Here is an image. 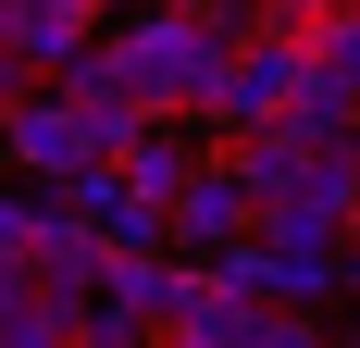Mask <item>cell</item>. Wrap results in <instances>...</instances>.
I'll return each instance as SVG.
<instances>
[{
	"label": "cell",
	"mask_w": 360,
	"mask_h": 348,
	"mask_svg": "<svg viewBox=\"0 0 360 348\" xmlns=\"http://www.w3.org/2000/svg\"><path fill=\"white\" fill-rule=\"evenodd\" d=\"M311 63H323V50H311L298 25H249V37H236V63H224V87H212V125H224V137L274 125V112L298 100V75H311Z\"/></svg>",
	"instance_id": "obj_2"
},
{
	"label": "cell",
	"mask_w": 360,
	"mask_h": 348,
	"mask_svg": "<svg viewBox=\"0 0 360 348\" xmlns=\"http://www.w3.org/2000/svg\"><path fill=\"white\" fill-rule=\"evenodd\" d=\"M335 0H249V25H298V37H323Z\"/></svg>",
	"instance_id": "obj_12"
},
{
	"label": "cell",
	"mask_w": 360,
	"mask_h": 348,
	"mask_svg": "<svg viewBox=\"0 0 360 348\" xmlns=\"http://www.w3.org/2000/svg\"><path fill=\"white\" fill-rule=\"evenodd\" d=\"M75 348H162V323H137L124 299H87L75 311Z\"/></svg>",
	"instance_id": "obj_9"
},
{
	"label": "cell",
	"mask_w": 360,
	"mask_h": 348,
	"mask_svg": "<svg viewBox=\"0 0 360 348\" xmlns=\"http://www.w3.org/2000/svg\"><path fill=\"white\" fill-rule=\"evenodd\" d=\"M0 348H75V311L37 286L25 249H0Z\"/></svg>",
	"instance_id": "obj_7"
},
{
	"label": "cell",
	"mask_w": 360,
	"mask_h": 348,
	"mask_svg": "<svg viewBox=\"0 0 360 348\" xmlns=\"http://www.w3.org/2000/svg\"><path fill=\"white\" fill-rule=\"evenodd\" d=\"M348 348H360V311H348Z\"/></svg>",
	"instance_id": "obj_14"
},
{
	"label": "cell",
	"mask_w": 360,
	"mask_h": 348,
	"mask_svg": "<svg viewBox=\"0 0 360 348\" xmlns=\"http://www.w3.org/2000/svg\"><path fill=\"white\" fill-rule=\"evenodd\" d=\"M100 0H0V50H25L37 75H63L75 50H100Z\"/></svg>",
	"instance_id": "obj_5"
},
{
	"label": "cell",
	"mask_w": 360,
	"mask_h": 348,
	"mask_svg": "<svg viewBox=\"0 0 360 348\" xmlns=\"http://www.w3.org/2000/svg\"><path fill=\"white\" fill-rule=\"evenodd\" d=\"M261 311H274V299H249V286H224L212 261H199V274H186V311L162 323V348H261Z\"/></svg>",
	"instance_id": "obj_6"
},
{
	"label": "cell",
	"mask_w": 360,
	"mask_h": 348,
	"mask_svg": "<svg viewBox=\"0 0 360 348\" xmlns=\"http://www.w3.org/2000/svg\"><path fill=\"white\" fill-rule=\"evenodd\" d=\"M311 50H323V63H335V75H348V87H360V0H335V13H323V37H311Z\"/></svg>",
	"instance_id": "obj_11"
},
{
	"label": "cell",
	"mask_w": 360,
	"mask_h": 348,
	"mask_svg": "<svg viewBox=\"0 0 360 348\" xmlns=\"http://www.w3.org/2000/svg\"><path fill=\"white\" fill-rule=\"evenodd\" d=\"M124 13H149V0H100V25H124Z\"/></svg>",
	"instance_id": "obj_13"
},
{
	"label": "cell",
	"mask_w": 360,
	"mask_h": 348,
	"mask_svg": "<svg viewBox=\"0 0 360 348\" xmlns=\"http://www.w3.org/2000/svg\"><path fill=\"white\" fill-rule=\"evenodd\" d=\"M0 149L25 162V187H63V174L100 162V137H87V112H75L63 87H25V100L0 112Z\"/></svg>",
	"instance_id": "obj_3"
},
{
	"label": "cell",
	"mask_w": 360,
	"mask_h": 348,
	"mask_svg": "<svg viewBox=\"0 0 360 348\" xmlns=\"http://www.w3.org/2000/svg\"><path fill=\"white\" fill-rule=\"evenodd\" d=\"M261 348H348L335 311H261Z\"/></svg>",
	"instance_id": "obj_10"
},
{
	"label": "cell",
	"mask_w": 360,
	"mask_h": 348,
	"mask_svg": "<svg viewBox=\"0 0 360 348\" xmlns=\"http://www.w3.org/2000/svg\"><path fill=\"white\" fill-rule=\"evenodd\" d=\"M236 37L249 25H224V13H199V0H149V13L112 25V50H124V75H137L149 112L212 125V87H224V63H236Z\"/></svg>",
	"instance_id": "obj_1"
},
{
	"label": "cell",
	"mask_w": 360,
	"mask_h": 348,
	"mask_svg": "<svg viewBox=\"0 0 360 348\" xmlns=\"http://www.w3.org/2000/svg\"><path fill=\"white\" fill-rule=\"evenodd\" d=\"M249 224H261V187H249V162H236V149H212V162L174 187V249H186V261H212V249H236Z\"/></svg>",
	"instance_id": "obj_4"
},
{
	"label": "cell",
	"mask_w": 360,
	"mask_h": 348,
	"mask_svg": "<svg viewBox=\"0 0 360 348\" xmlns=\"http://www.w3.org/2000/svg\"><path fill=\"white\" fill-rule=\"evenodd\" d=\"M274 125H298L311 149H360V87H348L335 63H311V75H298V100L274 112Z\"/></svg>",
	"instance_id": "obj_8"
}]
</instances>
